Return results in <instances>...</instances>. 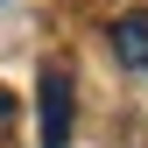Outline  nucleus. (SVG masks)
Masks as SVG:
<instances>
[{
	"label": "nucleus",
	"mask_w": 148,
	"mask_h": 148,
	"mask_svg": "<svg viewBox=\"0 0 148 148\" xmlns=\"http://www.w3.org/2000/svg\"><path fill=\"white\" fill-rule=\"evenodd\" d=\"M0 7H7V0H0Z\"/></svg>",
	"instance_id": "obj_3"
},
{
	"label": "nucleus",
	"mask_w": 148,
	"mask_h": 148,
	"mask_svg": "<svg viewBox=\"0 0 148 148\" xmlns=\"http://www.w3.org/2000/svg\"><path fill=\"white\" fill-rule=\"evenodd\" d=\"M35 106H42V148H71V106H78V92H71V64H57V57L42 64Z\"/></svg>",
	"instance_id": "obj_1"
},
{
	"label": "nucleus",
	"mask_w": 148,
	"mask_h": 148,
	"mask_svg": "<svg viewBox=\"0 0 148 148\" xmlns=\"http://www.w3.org/2000/svg\"><path fill=\"white\" fill-rule=\"evenodd\" d=\"M106 42H113V57L134 71V78H148V7H127L113 28H106Z\"/></svg>",
	"instance_id": "obj_2"
}]
</instances>
